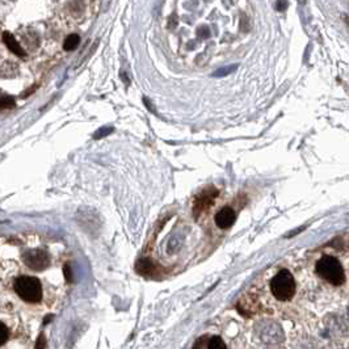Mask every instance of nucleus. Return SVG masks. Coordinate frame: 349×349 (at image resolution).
<instances>
[{"mask_svg": "<svg viewBox=\"0 0 349 349\" xmlns=\"http://www.w3.org/2000/svg\"><path fill=\"white\" fill-rule=\"evenodd\" d=\"M317 275L332 286H341L345 281L344 267L336 256L323 255L315 265Z\"/></svg>", "mask_w": 349, "mask_h": 349, "instance_id": "1", "label": "nucleus"}, {"mask_svg": "<svg viewBox=\"0 0 349 349\" xmlns=\"http://www.w3.org/2000/svg\"><path fill=\"white\" fill-rule=\"evenodd\" d=\"M269 289L277 301L286 302L294 297L297 284H295V280L291 275V272L286 268H282L271 278Z\"/></svg>", "mask_w": 349, "mask_h": 349, "instance_id": "2", "label": "nucleus"}, {"mask_svg": "<svg viewBox=\"0 0 349 349\" xmlns=\"http://www.w3.org/2000/svg\"><path fill=\"white\" fill-rule=\"evenodd\" d=\"M15 290L20 298L30 303H37L42 298V285L38 278L32 276H21L15 282Z\"/></svg>", "mask_w": 349, "mask_h": 349, "instance_id": "3", "label": "nucleus"}, {"mask_svg": "<svg viewBox=\"0 0 349 349\" xmlns=\"http://www.w3.org/2000/svg\"><path fill=\"white\" fill-rule=\"evenodd\" d=\"M23 261L33 271H43L50 265V256L43 249H29L23 255Z\"/></svg>", "mask_w": 349, "mask_h": 349, "instance_id": "4", "label": "nucleus"}, {"mask_svg": "<svg viewBox=\"0 0 349 349\" xmlns=\"http://www.w3.org/2000/svg\"><path fill=\"white\" fill-rule=\"evenodd\" d=\"M235 221L236 213L234 211V209H231L229 206L221 209L217 213V215H215V225L222 230L230 229L235 223Z\"/></svg>", "mask_w": 349, "mask_h": 349, "instance_id": "5", "label": "nucleus"}, {"mask_svg": "<svg viewBox=\"0 0 349 349\" xmlns=\"http://www.w3.org/2000/svg\"><path fill=\"white\" fill-rule=\"evenodd\" d=\"M3 39H4V42H6L7 48L10 49L11 52L15 53V54L19 55V57H25V50L23 49V46L17 42L16 38H15L11 33H8V32L4 33Z\"/></svg>", "mask_w": 349, "mask_h": 349, "instance_id": "6", "label": "nucleus"}, {"mask_svg": "<svg viewBox=\"0 0 349 349\" xmlns=\"http://www.w3.org/2000/svg\"><path fill=\"white\" fill-rule=\"evenodd\" d=\"M79 42H80V37L74 33V34H70V36L65 39L63 48H65V50H67V52H72V50H75V49L78 48Z\"/></svg>", "mask_w": 349, "mask_h": 349, "instance_id": "7", "label": "nucleus"}, {"mask_svg": "<svg viewBox=\"0 0 349 349\" xmlns=\"http://www.w3.org/2000/svg\"><path fill=\"white\" fill-rule=\"evenodd\" d=\"M205 346H206L207 349H226L227 348L226 343H225V341L218 336L210 337Z\"/></svg>", "mask_w": 349, "mask_h": 349, "instance_id": "8", "label": "nucleus"}, {"mask_svg": "<svg viewBox=\"0 0 349 349\" xmlns=\"http://www.w3.org/2000/svg\"><path fill=\"white\" fill-rule=\"evenodd\" d=\"M16 74H17L16 63H11V62H8V63H7V65L3 67V70H2V75H3L4 78H11V76H15Z\"/></svg>", "mask_w": 349, "mask_h": 349, "instance_id": "9", "label": "nucleus"}, {"mask_svg": "<svg viewBox=\"0 0 349 349\" xmlns=\"http://www.w3.org/2000/svg\"><path fill=\"white\" fill-rule=\"evenodd\" d=\"M15 105V100L13 97L10 96H2L0 97V110H6V109H11Z\"/></svg>", "mask_w": 349, "mask_h": 349, "instance_id": "10", "label": "nucleus"}, {"mask_svg": "<svg viewBox=\"0 0 349 349\" xmlns=\"http://www.w3.org/2000/svg\"><path fill=\"white\" fill-rule=\"evenodd\" d=\"M8 337H10V331H8L6 324L0 322V345H3L8 340Z\"/></svg>", "mask_w": 349, "mask_h": 349, "instance_id": "11", "label": "nucleus"}, {"mask_svg": "<svg viewBox=\"0 0 349 349\" xmlns=\"http://www.w3.org/2000/svg\"><path fill=\"white\" fill-rule=\"evenodd\" d=\"M235 68H236L235 65L229 66V67H223V68H221V70H218L217 72H214V76H225V75H229L233 71H235Z\"/></svg>", "mask_w": 349, "mask_h": 349, "instance_id": "12", "label": "nucleus"}, {"mask_svg": "<svg viewBox=\"0 0 349 349\" xmlns=\"http://www.w3.org/2000/svg\"><path fill=\"white\" fill-rule=\"evenodd\" d=\"M112 133V129L110 127H103V129H100L99 132L95 134V138H101V137H104V136H108V134H110Z\"/></svg>", "mask_w": 349, "mask_h": 349, "instance_id": "13", "label": "nucleus"}, {"mask_svg": "<svg viewBox=\"0 0 349 349\" xmlns=\"http://www.w3.org/2000/svg\"><path fill=\"white\" fill-rule=\"evenodd\" d=\"M198 36L202 37V38H207V37L210 36V32H209V29H207V28L202 26V28H200V29H198Z\"/></svg>", "mask_w": 349, "mask_h": 349, "instance_id": "14", "label": "nucleus"}, {"mask_svg": "<svg viewBox=\"0 0 349 349\" xmlns=\"http://www.w3.org/2000/svg\"><path fill=\"white\" fill-rule=\"evenodd\" d=\"M288 8V2L286 0H277V10L284 12L285 10Z\"/></svg>", "mask_w": 349, "mask_h": 349, "instance_id": "15", "label": "nucleus"}, {"mask_svg": "<svg viewBox=\"0 0 349 349\" xmlns=\"http://www.w3.org/2000/svg\"><path fill=\"white\" fill-rule=\"evenodd\" d=\"M63 272H65V277L67 281H71L72 278V275H71V268L68 267V265H65V268H63Z\"/></svg>", "mask_w": 349, "mask_h": 349, "instance_id": "16", "label": "nucleus"}, {"mask_svg": "<svg viewBox=\"0 0 349 349\" xmlns=\"http://www.w3.org/2000/svg\"><path fill=\"white\" fill-rule=\"evenodd\" d=\"M42 343H45V339H43V336H39L38 339V343H37V348H41L42 346Z\"/></svg>", "mask_w": 349, "mask_h": 349, "instance_id": "17", "label": "nucleus"}]
</instances>
